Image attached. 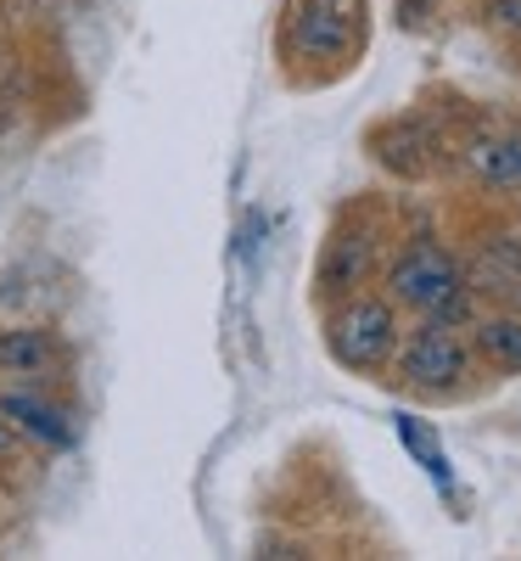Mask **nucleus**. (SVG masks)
<instances>
[{"label":"nucleus","instance_id":"1","mask_svg":"<svg viewBox=\"0 0 521 561\" xmlns=\"http://www.w3.org/2000/svg\"><path fill=\"white\" fill-rule=\"evenodd\" d=\"M387 287H393V298H398L404 309H415V314H426V320H449V325H454V320L471 314V287H465L460 264H454L443 248H432V242L404 248L398 264L387 270Z\"/></svg>","mask_w":521,"mask_h":561},{"label":"nucleus","instance_id":"2","mask_svg":"<svg viewBox=\"0 0 521 561\" xmlns=\"http://www.w3.org/2000/svg\"><path fill=\"white\" fill-rule=\"evenodd\" d=\"M325 343H331V354H337L348 370H375L393 354V343H398L393 304H382V298H348L337 314H331Z\"/></svg>","mask_w":521,"mask_h":561},{"label":"nucleus","instance_id":"3","mask_svg":"<svg viewBox=\"0 0 521 561\" xmlns=\"http://www.w3.org/2000/svg\"><path fill=\"white\" fill-rule=\"evenodd\" d=\"M364 28V0H292L287 12V34L303 57L314 62H337L359 45Z\"/></svg>","mask_w":521,"mask_h":561},{"label":"nucleus","instance_id":"4","mask_svg":"<svg viewBox=\"0 0 521 561\" xmlns=\"http://www.w3.org/2000/svg\"><path fill=\"white\" fill-rule=\"evenodd\" d=\"M471 370V348L454 337V325L449 320H426L420 332L404 343V354H398V377L409 382V388H454L460 377Z\"/></svg>","mask_w":521,"mask_h":561},{"label":"nucleus","instance_id":"5","mask_svg":"<svg viewBox=\"0 0 521 561\" xmlns=\"http://www.w3.org/2000/svg\"><path fill=\"white\" fill-rule=\"evenodd\" d=\"M460 163L494 192H521V135L516 129H483L460 147Z\"/></svg>","mask_w":521,"mask_h":561},{"label":"nucleus","instance_id":"6","mask_svg":"<svg viewBox=\"0 0 521 561\" xmlns=\"http://www.w3.org/2000/svg\"><path fill=\"white\" fill-rule=\"evenodd\" d=\"M0 421H12V427L34 444L73 449V421L57 404H45L39 393H0Z\"/></svg>","mask_w":521,"mask_h":561},{"label":"nucleus","instance_id":"7","mask_svg":"<svg viewBox=\"0 0 521 561\" xmlns=\"http://www.w3.org/2000/svg\"><path fill=\"white\" fill-rule=\"evenodd\" d=\"M471 280H477V293H494V298H505L510 309H521V242L494 237V242L477 253V270H471Z\"/></svg>","mask_w":521,"mask_h":561},{"label":"nucleus","instance_id":"8","mask_svg":"<svg viewBox=\"0 0 521 561\" xmlns=\"http://www.w3.org/2000/svg\"><path fill=\"white\" fill-rule=\"evenodd\" d=\"M370 270V237H337L325 248V264H320V287L331 298H348Z\"/></svg>","mask_w":521,"mask_h":561},{"label":"nucleus","instance_id":"9","mask_svg":"<svg viewBox=\"0 0 521 561\" xmlns=\"http://www.w3.org/2000/svg\"><path fill=\"white\" fill-rule=\"evenodd\" d=\"M57 359V343L51 332H34V325H12V332H0V370H12V377H34Z\"/></svg>","mask_w":521,"mask_h":561},{"label":"nucleus","instance_id":"10","mask_svg":"<svg viewBox=\"0 0 521 561\" xmlns=\"http://www.w3.org/2000/svg\"><path fill=\"white\" fill-rule=\"evenodd\" d=\"M393 427H398V444H404V449H409V455L426 466V478H432L438 489H449V483H454V472H449V455L438 449V438L426 433L415 415H393Z\"/></svg>","mask_w":521,"mask_h":561},{"label":"nucleus","instance_id":"11","mask_svg":"<svg viewBox=\"0 0 521 561\" xmlns=\"http://www.w3.org/2000/svg\"><path fill=\"white\" fill-rule=\"evenodd\" d=\"M477 348H483L494 365L521 370V320H516V314H494V320H483V325H477Z\"/></svg>","mask_w":521,"mask_h":561},{"label":"nucleus","instance_id":"12","mask_svg":"<svg viewBox=\"0 0 521 561\" xmlns=\"http://www.w3.org/2000/svg\"><path fill=\"white\" fill-rule=\"evenodd\" d=\"M494 23H505L510 34H521V0H494Z\"/></svg>","mask_w":521,"mask_h":561},{"label":"nucleus","instance_id":"13","mask_svg":"<svg viewBox=\"0 0 521 561\" xmlns=\"http://www.w3.org/2000/svg\"><path fill=\"white\" fill-rule=\"evenodd\" d=\"M0 449H7V421H0Z\"/></svg>","mask_w":521,"mask_h":561}]
</instances>
